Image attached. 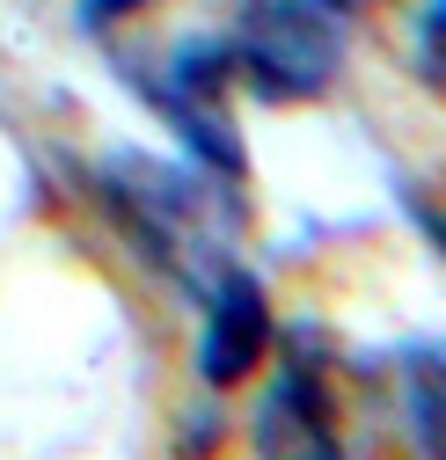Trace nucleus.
<instances>
[{
    "label": "nucleus",
    "mask_w": 446,
    "mask_h": 460,
    "mask_svg": "<svg viewBox=\"0 0 446 460\" xmlns=\"http://www.w3.org/2000/svg\"><path fill=\"white\" fill-rule=\"evenodd\" d=\"M154 0H81V22L88 30H110V22H125V15H147Z\"/></svg>",
    "instance_id": "8"
},
{
    "label": "nucleus",
    "mask_w": 446,
    "mask_h": 460,
    "mask_svg": "<svg viewBox=\"0 0 446 460\" xmlns=\"http://www.w3.org/2000/svg\"><path fill=\"white\" fill-rule=\"evenodd\" d=\"M417 66L446 88V0H424V15H417Z\"/></svg>",
    "instance_id": "7"
},
{
    "label": "nucleus",
    "mask_w": 446,
    "mask_h": 460,
    "mask_svg": "<svg viewBox=\"0 0 446 460\" xmlns=\"http://www.w3.org/2000/svg\"><path fill=\"white\" fill-rule=\"evenodd\" d=\"M424 234H432V242L446 249V219H439V212H424Z\"/></svg>",
    "instance_id": "9"
},
{
    "label": "nucleus",
    "mask_w": 446,
    "mask_h": 460,
    "mask_svg": "<svg viewBox=\"0 0 446 460\" xmlns=\"http://www.w3.org/2000/svg\"><path fill=\"white\" fill-rule=\"evenodd\" d=\"M103 190L110 205H118V219L132 226V242L161 263V270H198V263H227V256H212V234H205V183L176 176V168H161V161H110L103 168Z\"/></svg>",
    "instance_id": "2"
},
{
    "label": "nucleus",
    "mask_w": 446,
    "mask_h": 460,
    "mask_svg": "<svg viewBox=\"0 0 446 460\" xmlns=\"http://www.w3.org/2000/svg\"><path fill=\"white\" fill-rule=\"evenodd\" d=\"M256 446H263V453H337V417H329L322 373L278 366L263 410H256Z\"/></svg>",
    "instance_id": "5"
},
{
    "label": "nucleus",
    "mask_w": 446,
    "mask_h": 460,
    "mask_svg": "<svg viewBox=\"0 0 446 460\" xmlns=\"http://www.w3.org/2000/svg\"><path fill=\"white\" fill-rule=\"evenodd\" d=\"M396 373H403L410 438H417L424 453H446V336L403 343V351H396Z\"/></svg>",
    "instance_id": "6"
},
{
    "label": "nucleus",
    "mask_w": 446,
    "mask_h": 460,
    "mask_svg": "<svg viewBox=\"0 0 446 460\" xmlns=\"http://www.w3.org/2000/svg\"><path fill=\"white\" fill-rule=\"evenodd\" d=\"M227 74H235V44L227 37L176 44V59H169V74H161L154 102H161V118L183 132V146L205 168L242 176V139H235V118H227Z\"/></svg>",
    "instance_id": "3"
},
{
    "label": "nucleus",
    "mask_w": 446,
    "mask_h": 460,
    "mask_svg": "<svg viewBox=\"0 0 446 460\" xmlns=\"http://www.w3.org/2000/svg\"><path fill=\"white\" fill-rule=\"evenodd\" d=\"M344 15L352 0H249L235 44V74L263 102H308L344 74Z\"/></svg>",
    "instance_id": "1"
},
{
    "label": "nucleus",
    "mask_w": 446,
    "mask_h": 460,
    "mask_svg": "<svg viewBox=\"0 0 446 460\" xmlns=\"http://www.w3.org/2000/svg\"><path fill=\"white\" fill-rule=\"evenodd\" d=\"M271 358V300L242 263H219L205 285V329H198V380L242 387Z\"/></svg>",
    "instance_id": "4"
}]
</instances>
